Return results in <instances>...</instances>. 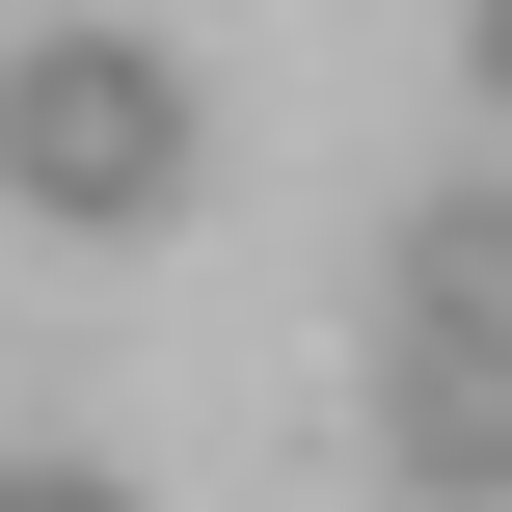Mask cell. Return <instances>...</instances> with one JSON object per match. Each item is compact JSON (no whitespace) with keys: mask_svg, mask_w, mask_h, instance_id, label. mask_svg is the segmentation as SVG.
<instances>
[{"mask_svg":"<svg viewBox=\"0 0 512 512\" xmlns=\"http://www.w3.org/2000/svg\"><path fill=\"white\" fill-rule=\"evenodd\" d=\"M378 324H405V351H512V189H405Z\"/></svg>","mask_w":512,"mask_h":512,"instance_id":"3957f363","label":"cell"},{"mask_svg":"<svg viewBox=\"0 0 512 512\" xmlns=\"http://www.w3.org/2000/svg\"><path fill=\"white\" fill-rule=\"evenodd\" d=\"M459 54H486V108H512V0H459Z\"/></svg>","mask_w":512,"mask_h":512,"instance_id":"5b68a950","label":"cell"},{"mask_svg":"<svg viewBox=\"0 0 512 512\" xmlns=\"http://www.w3.org/2000/svg\"><path fill=\"white\" fill-rule=\"evenodd\" d=\"M378 459H405V512H512V351H405L378 324Z\"/></svg>","mask_w":512,"mask_h":512,"instance_id":"7a4b0ae2","label":"cell"},{"mask_svg":"<svg viewBox=\"0 0 512 512\" xmlns=\"http://www.w3.org/2000/svg\"><path fill=\"white\" fill-rule=\"evenodd\" d=\"M0 512H135V486H108V459H0Z\"/></svg>","mask_w":512,"mask_h":512,"instance_id":"277c9868","label":"cell"},{"mask_svg":"<svg viewBox=\"0 0 512 512\" xmlns=\"http://www.w3.org/2000/svg\"><path fill=\"white\" fill-rule=\"evenodd\" d=\"M0 189L54 243H162L189 216V54L162 27H27L0 54Z\"/></svg>","mask_w":512,"mask_h":512,"instance_id":"6da1fadb","label":"cell"}]
</instances>
